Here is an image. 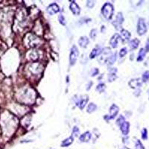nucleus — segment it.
<instances>
[{"label":"nucleus","instance_id":"1","mask_svg":"<svg viewBox=\"0 0 149 149\" xmlns=\"http://www.w3.org/2000/svg\"><path fill=\"white\" fill-rule=\"evenodd\" d=\"M113 6L110 2H106L101 7V14L106 20H110L113 17Z\"/></svg>","mask_w":149,"mask_h":149},{"label":"nucleus","instance_id":"2","mask_svg":"<svg viewBox=\"0 0 149 149\" xmlns=\"http://www.w3.org/2000/svg\"><path fill=\"white\" fill-rule=\"evenodd\" d=\"M78 55H79V52H78V48L76 47V46H73L72 47L70 55H69V62H70L71 66H73L75 64Z\"/></svg>","mask_w":149,"mask_h":149},{"label":"nucleus","instance_id":"3","mask_svg":"<svg viewBox=\"0 0 149 149\" xmlns=\"http://www.w3.org/2000/svg\"><path fill=\"white\" fill-rule=\"evenodd\" d=\"M147 31V26L144 19L140 18L137 23V33L139 35H143Z\"/></svg>","mask_w":149,"mask_h":149},{"label":"nucleus","instance_id":"4","mask_svg":"<svg viewBox=\"0 0 149 149\" xmlns=\"http://www.w3.org/2000/svg\"><path fill=\"white\" fill-rule=\"evenodd\" d=\"M123 22H124V18H123L122 14L121 12H119V13H118V14L116 15V20L113 22V25L114 27L116 28V29L118 30V29H120V27L121 26Z\"/></svg>","mask_w":149,"mask_h":149},{"label":"nucleus","instance_id":"5","mask_svg":"<svg viewBox=\"0 0 149 149\" xmlns=\"http://www.w3.org/2000/svg\"><path fill=\"white\" fill-rule=\"evenodd\" d=\"M119 107L116 104H112L111 107H110V116L108 117V120L115 119V117L119 113Z\"/></svg>","mask_w":149,"mask_h":149},{"label":"nucleus","instance_id":"6","mask_svg":"<svg viewBox=\"0 0 149 149\" xmlns=\"http://www.w3.org/2000/svg\"><path fill=\"white\" fill-rule=\"evenodd\" d=\"M69 8H70V11H72V13L75 16H78L80 14L81 8L75 1H72L70 5H69Z\"/></svg>","mask_w":149,"mask_h":149},{"label":"nucleus","instance_id":"7","mask_svg":"<svg viewBox=\"0 0 149 149\" xmlns=\"http://www.w3.org/2000/svg\"><path fill=\"white\" fill-rule=\"evenodd\" d=\"M60 11V7L56 3H51L47 7V12L50 15H54Z\"/></svg>","mask_w":149,"mask_h":149},{"label":"nucleus","instance_id":"8","mask_svg":"<svg viewBox=\"0 0 149 149\" xmlns=\"http://www.w3.org/2000/svg\"><path fill=\"white\" fill-rule=\"evenodd\" d=\"M121 40V37L119 34H115L110 39V44L112 48H117L118 46V43H119V41Z\"/></svg>","mask_w":149,"mask_h":149},{"label":"nucleus","instance_id":"9","mask_svg":"<svg viewBox=\"0 0 149 149\" xmlns=\"http://www.w3.org/2000/svg\"><path fill=\"white\" fill-rule=\"evenodd\" d=\"M120 33L121 40L123 42H128V41H129V40L130 38V32L128 31L125 30V29H121Z\"/></svg>","mask_w":149,"mask_h":149},{"label":"nucleus","instance_id":"10","mask_svg":"<svg viewBox=\"0 0 149 149\" xmlns=\"http://www.w3.org/2000/svg\"><path fill=\"white\" fill-rule=\"evenodd\" d=\"M88 101V97L86 95V96H83L81 98H80L78 100V101L76 102V104L77 106L81 109V110H83L84 108V107L86 106V103Z\"/></svg>","mask_w":149,"mask_h":149},{"label":"nucleus","instance_id":"11","mask_svg":"<svg viewBox=\"0 0 149 149\" xmlns=\"http://www.w3.org/2000/svg\"><path fill=\"white\" fill-rule=\"evenodd\" d=\"M120 130L124 136H127L130 130V124L128 121H125L122 125H121Z\"/></svg>","mask_w":149,"mask_h":149},{"label":"nucleus","instance_id":"12","mask_svg":"<svg viewBox=\"0 0 149 149\" xmlns=\"http://www.w3.org/2000/svg\"><path fill=\"white\" fill-rule=\"evenodd\" d=\"M91 136H92L91 134L89 131H86L79 136V140L82 142H88L90 140Z\"/></svg>","mask_w":149,"mask_h":149},{"label":"nucleus","instance_id":"13","mask_svg":"<svg viewBox=\"0 0 149 149\" xmlns=\"http://www.w3.org/2000/svg\"><path fill=\"white\" fill-rule=\"evenodd\" d=\"M74 142V137L73 136H69L66 139H64L61 143H60V146L63 147V148H65V147H68L69 145H71Z\"/></svg>","mask_w":149,"mask_h":149},{"label":"nucleus","instance_id":"14","mask_svg":"<svg viewBox=\"0 0 149 149\" xmlns=\"http://www.w3.org/2000/svg\"><path fill=\"white\" fill-rule=\"evenodd\" d=\"M89 42H90L89 38H88L87 37H86V36H83V37H81L79 39L78 44H79V46H80L81 48H86V47L87 46V45L89 44Z\"/></svg>","mask_w":149,"mask_h":149},{"label":"nucleus","instance_id":"15","mask_svg":"<svg viewBox=\"0 0 149 149\" xmlns=\"http://www.w3.org/2000/svg\"><path fill=\"white\" fill-rule=\"evenodd\" d=\"M142 85V83L139 78L136 79H132L129 82V86L131 88H136V87H140Z\"/></svg>","mask_w":149,"mask_h":149},{"label":"nucleus","instance_id":"16","mask_svg":"<svg viewBox=\"0 0 149 149\" xmlns=\"http://www.w3.org/2000/svg\"><path fill=\"white\" fill-rule=\"evenodd\" d=\"M139 44V40L138 39H134V40H132L130 41V43H129V46H130V49L134 50L138 48Z\"/></svg>","mask_w":149,"mask_h":149},{"label":"nucleus","instance_id":"17","mask_svg":"<svg viewBox=\"0 0 149 149\" xmlns=\"http://www.w3.org/2000/svg\"><path fill=\"white\" fill-rule=\"evenodd\" d=\"M101 52V49H100L99 47H95L92 51L90 52V59H94L95 57H96L97 55H99V53Z\"/></svg>","mask_w":149,"mask_h":149},{"label":"nucleus","instance_id":"18","mask_svg":"<svg viewBox=\"0 0 149 149\" xmlns=\"http://www.w3.org/2000/svg\"><path fill=\"white\" fill-rule=\"evenodd\" d=\"M96 109H97L96 104H95L94 103H90V104H89V105L87 107L86 111H87V113H93L94 111H95Z\"/></svg>","mask_w":149,"mask_h":149},{"label":"nucleus","instance_id":"19","mask_svg":"<svg viewBox=\"0 0 149 149\" xmlns=\"http://www.w3.org/2000/svg\"><path fill=\"white\" fill-rule=\"evenodd\" d=\"M145 53L146 51L145 49H141L139 50V54H138V57H137V61H142L145 56Z\"/></svg>","mask_w":149,"mask_h":149},{"label":"nucleus","instance_id":"20","mask_svg":"<svg viewBox=\"0 0 149 149\" xmlns=\"http://www.w3.org/2000/svg\"><path fill=\"white\" fill-rule=\"evenodd\" d=\"M116 55H117V54H116V52H115L114 54H113L110 57L108 58V65L109 66H112L116 62Z\"/></svg>","mask_w":149,"mask_h":149},{"label":"nucleus","instance_id":"21","mask_svg":"<svg viewBox=\"0 0 149 149\" xmlns=\"http://www.w3.org/2000/svg\"><path fill=\"white\" fill-rule=\"evenodd\" d=\"M105 88H106L105 84H103V83H101V84H99V85H97V86H96V90H97L98 92H102L104 91Z\"/></svg>","mask_w":149,"mask_h":149},{"label":"nucleus","instance_id":"22","mask_svg":"<svg viewBox=\"0 0 149 149\" xmlns=\"http://www.w3.org/2000/svg\"><path fill=\"white\" fill-rule=\"evenodd\" d=\"M80 134V130L78 127L75 126L73 129H72V136L73 137H76V136H78V135Z\"/></svg>","mask_w":149,"mask_h":149},{"label":"nucleus","instance_id":"23","mask_svg":"<svg viewBox=\"0 0 149 149\" xmlns=\"http://www.w3.org/2000/svg\"><path fill=\"white\" fill-rule=\"evenodd\" d=\"M115 72H116V70L110 72V74L108 75V81L110 82H113V81H115V79L116 78V75L115 73Z\"/></svg>","mask_w":149,"mask_h":149},{"label":"nucleus","instance_id":"24","mask_svg":"<svg viewBox=\"0 0 149 149\" xmlns=\"http://www.w3.org/2000/svg\"><path fill=\"white\" fill-rule=\"evenodd\" d=\"M135 148L136 149H145V147L143 146L142 143L140 140L137 139L135 143Z\"/></svg>","mask_w":149,"mask_h":149},{"label":"nucleus","instance_id":"25","mask_svg":"<svg viewBox=\"0 0 149 149\" xmlns=\"http://www.w3.org/2000/svg\"><path fill=\"white\" fill-rule=\"evenodd\" d=\"M127 53H128V49H127V48H125V47L122 48V49L120 50V51H119V57H124L126 55H127Z\"/></svg>","mask_w":149,"mask_h":149},{"label":"nucleus","instance_id":"26","mask_svg":"<svg viewBox=\"0 0 149 149\" xmlns=\"http://www.w3.org/2000/svg\"><path fill=\"white\" fill-rule=\"evenodd\" d=\"M125 121V117H124L123 116H120L119 117V119L116 120V125L120 127L121 125H122Z\"/></svg>","mask_w":149,"mask_h":149},{"label":"nucleus","instance_id":"27","mask_svg":"<svg viewBox=\"0 0 149 149\" xmlns=\"http://www.w3.org/2000/svg\"><path fill=\"white\" fill-rule=\"evenodd\" d=\"M58 21L62 25H66V20H65V17L64 16L63 14H60L58 16Z\"/></svg>","mask_w":149,"mask_h":149},{"label":"nucleus","instance_id":"28","mask_svg":"<svg viewBox=\"0 0 149 149\" xmlns=\"http://www.w3.org/2000/svg\"><path fill=\"white\" fill-rule=\"evenodd\" d=\"M148 79H149V72L146 71L145 72H144L143 75H142V81H143V82H147Z\"/></svg>","mask_w":149,"mask_h":149},{"label":"nucleus","instance_id":"29","mask_svg":"<svg viewBox=\"0 0 149 149\" xmlns=\"http://www.w3.org/2000/svg\"><path fill=\"white\" fill-rule=\"evenodd\" d=\"M142 138L144 140L148 139V130L146 128H144L142 130Z\"/></svg>","mask_w":149,"mask_h":149},{"label":"nucleus","instance_id":"30","mask_svg":"<svg viewBox=\"0 0 149 149\" xmlns=\"http://www.w3.org/2000/svg\"><path fill=\"white\" fill-rule=\"evenodd\" d=\"M97 35V30L96 29H92V31H90V37L92 38V40H94L95 38V37Z\"/></svg>","mask_w":149,"mask_h":149},{"label":"nucleus","instance_id":"31","mask_svg":"<svg viewBox=\"0 0 149 149\" xmlns=\"http://www.w3.org/2000/svg\"><path fill=\"white\" fill-rule=\"evenodd\" d=\"M99 69H96V68H94L92 70V77H94V76H95L96 75H98L99 74Z\"/></svg>","mask_w":149,"mask_h":149},{"label":"nucleus","instance_id":"32","mask_svg":"<svg viewBox=\"0 0 149 149\" xmlns=\"http://www.w3.org/2000/svg\"><path fill=\"white\" fill-rule=\"evenodd\" d=\"M86 5L87 7L91 8L94 6V2L93 1H87V3H86Z\"/></svg>","mask_w":149,"mask_h":149},{"label":"nucleus","instance_id":"33","mask_svg":"<svg viewBox=\"0 0 149 149\" xmlns=\"http://www.w3.org/2000/svg\"><path fill=\"white\" fill-rule=\"evenodd\" d=\"M145 51H149V39H148L146 46H145Z\"/></svg>","mask_w":149,"mask_h":149},{"label":"nucleus","instance_id":"34","mask_svg":"<svg viewBox=\"0 0 149 149\" xmlns=\"http://www.w3.org/2000/svg\"><path fill=\"white\" fill-rule=\"evenodd\" d=\"M121 149H130L129 148H128V147H125H125H123V148H121Z\"/></svg>","mask_w":149,"mask_h":149},{"label":"nucleus","instance_id":"35","mask_svg":"<svg viewBox=\"0 0 149 149\" xmlns=\"http://www.w3.org/2000/svg\"><path fill=\"white\" fill-rule=\"evenodd\" d=\"M50 149H55V148H50Z\"/></svg>","mask_w":149,"mask_h":149}]
</instances>
